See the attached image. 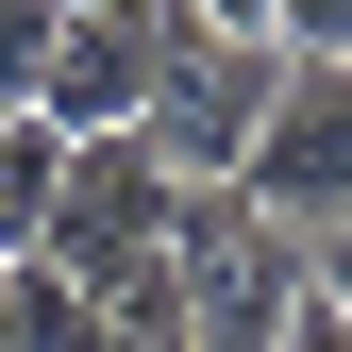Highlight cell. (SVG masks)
Segmentation results:
<instances>
[{
  "label": "cell",
  "mask_w": 352,
  "mask_h": 352,
  "mask_svg": "<svg viewBox=\"0 0 352 352\" xmlns=\"http://www.w3.org/2000/svg\"><path fill=\"white\" fill-rule=\"evenodd\" d=\"M51 185H67V135L51 118H0V269L51 235Z\"/></svg>",
  "instance_id": "6"
},
{
  "label": "cell",
  "mask_w": 352,
  "mask_h": 352,
  "mask_svg": "<svg viewBox=\"0 0 352 352\" xmlns=\"http://www.w3.org/2000/svg\"><path fill=\"white\" fill-rule=\"evenodd\" d=\"M269 84H285V51H168V84H151V151L185 168V185H235L252 168V135H269Z\"/></svg>",
  "instance_id": "4"
},
{
  "label": "cell",
  "mask_w": 352,
  "mask_h": 352,
  "mask_svg": "<svg viewBox=\"0 0 352 352\" xmlns=\"http://www.w3.org/2000/svg\"><path fill=\"white\" fill-rule=\"evenodd\" d=\"M51 51H67V0H0V118H34Z\"/></svg>",
  "instance_id": "7"
},
{
  "label": "cell",
  "mask_w": 352,
  "mask_h": 352,
  "mask_svg": "<svg viewBox=\"0 0 352 352\" xmlns=\"http://www.w3.org/2000/svg\"><path fill=\"white\" fill-rule=\"evenodd\" d=\"M201 51H285V0H168Z\"/></svg>",
  "instance_id": "8"
},
{
  "label": "cell",
  "mask_w": 352,
  "mask_h": 352,
  "mask_svg": "<svg viewBox=\"0 0 352 352\" xmlns=\"http://www.w3.org/2000/svg\"><path fill=\"white\" fill-rule=\"evenodd\" d=\"M302 302H319V319L352 336V235H302Z\"/></svg>",
  "instance_id": "10"
},
{
  "label": "cell",
  "mask_w": 352,
  "mask_h": 352,
  "mask_svg": "<svg viewBox=\"0 0 352 352\" xmlns=\"http://www.w3.org/2000/svg\"><path fill=\"white\" fill-rule=\"evenodd\" d=\"M168 51H185V17H168V0H101V17H67V51H51V84H34V118H51L67 151H84V135H151Z\"/></svg>",
  "instance_id": "3"
},
{
  "label": "cell",
  "mask_w": 352,
  "mask_h": 352,
  "mask_svg": "<svg viewBox=\"0 0 352 352\" xmlns=\"http://www.w3.org/2000/svg\"><path fill=\"white\" fill-rule=\"evenodd\" d=\"M285 51L302 67H352V0H285Z\"/></svg>",
  "instance_id": "9"
},
{
  "label": "cell",
  "mask_w": 352,
  "mask_h": 352,
  "mask_svg": "<svg viewBox=\"0 0 352 352\" xmlns=\"http://www.w3.org/2000/svg\"><path fill=\"white\" fill-rule=\"evenodd\" d=\"M235 201L269 218V235H352V67H302V51H285L269 135H252Z\"/></svg>",
  "instance_id": "2"
},
{
  "label": "cell",
  "mask_w": 352,
  "mask_h": 352,
  "mask_svg": "<svg viewBox=\"0 0 352 352\" xmlns=\"http://www.w3.org/2000/svg\"><path fill=\"white\" fill-rule=\"evenodd\" d=\"M168 218H185V168H168L151 135H84L67 151V185H51V269L101 302V285H135V269H168Z\"/></svg>",
  "instance_id": "1"
},
{
  "label": "cell",
  "mask_w": 352,
  "mask_h": 352,
  "mask_svg": "<svg viewBox=\"0 0 352 352\" xmlns=\"http://www.w3.org/2000/svg\"><path fill=\"white\" fill-rule=\"evenodd\" d=\"M0 352H101V302H84L51 252H17V269H0Z\"/></svg>",
  "instance_id": "5"
},
{
  "label": "cell",
  "mask_w": 352,
  "mask_h": 352,
  "mask_svg": "<svg viewBox=\"0 0 352 352\" xmlns=\"http://www.w3.org/2000/svg\"><path fill=\"white\" fill-rule=\"evenodd\" d=\"M67 17H101V0H67Z\"/></svg>",
  "instance_id": "12"
},
{
  "label": "cell",
  "mask_w": 352,
  "mask_h": 352,
  "mask_svg": "<svg viewBox=\"0 0 352 352\" xmlns=\"http://www.w3.org/2000/svg\"><path fill=\"white\" fill-rule=\"evenodd\" d=\"M285 352H352V336H336V319H319V302H302V319H285Z\"/></svg>",
  "instance_id": "11"
}]
</instances>
